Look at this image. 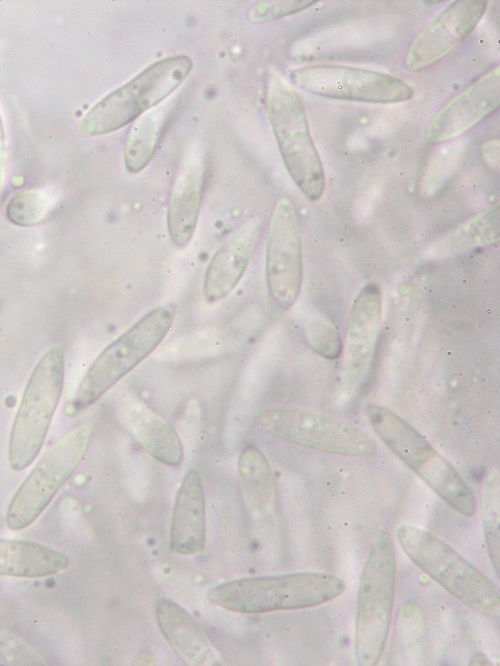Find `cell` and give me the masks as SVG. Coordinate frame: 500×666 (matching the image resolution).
I'll use <instances>...</instances> for the list:
<instances>
[{
	"instance_id": "1",
	"label": "cell",
	"mask_w": 500,
	"mask_h": 666,
	"mask_svg": "<svg viewBox=\"0 0 500 666\" xmlns=\"http://www.w3.org/2000/svg\"><path fill=\"white\" fill-rule=\"evenodd\" d=\"M345 583L322 572L242 578L212 588L208 600L243 614L266 613L317 606L342 594Z\"/></svg>"
},
{
	"instance_id": "2",
	"label": "cell",
	"mask_w": 500,
	"mask_h": 666,
	"mask_svg": "<svg viewBox=\"0 0 500 666\" xmlns=\"http://www.w3.org/2000/svg\"><path fill=\"white\" fill-rule=\"evenodd\" d=\"M396 538L408 558L447 592L470 608L499 618L497 586L445 541L413 525H402Z\"/></svg>"
},
{
	"instance_id": "3",
	"label": "cell",
	"mask_w": 500,
	"mask_h": 666,
	"mask_svg": "<svg viewBox=\"0 0 500 666\" xmlns=\"http://www.w3.org/2000/svg\"><path fill=\"white\" fill-rule=\"evenodd\" d=\"M193 62L186 55L156 61L97 102L77 125L80 136L112 133L164 102L187 78Z\"/></svg>"
},
{
	"instance_id": "4",
	"label": "cell",
	"mask_w": 500,
	"mask_h": 666,
	"mask_svg": "<svg viewBox=\"0 0 500 666\" xmlns=\"http://www.w3.org/2000/svg\"><path fill=\"white\" fill-rule=\"evenodd\" d=\"M366 415L379 438L446 503L465 516L475 514L473 491L450 462L414 427L380 405H367Z\"/></svg>"
},
{
	"instance_id": "5",
	"label": "cell",
	"mask_w": 500,
	"mask_h": 666,
	"mask_svg": "<svg viewBox=\"0 0 500 666\" xmlns=\"http://www.w3.org/2000/svg\"><path fill=\"white\" fill-rule=\"evenodd\" d=\"M266 106L288 173L309 201H318L324 193L325 173L301 99L281 76L272 74Z\"/></svg>"
},
{
	"instance_id": "6",
	"label": "cell",
	"mask_w": 500,
	"mask_h": 666,
	"mask_svg": "<svg viewBox=\"0 0 500 666\" xmlns=\"http://www.w3.org/2000/svg\"><path fill=\"white\" fill-rule=\"evenodd\" d=\"M396 580V558L389 537L372 545L360 577L355 654L358 665L374 666L380 660L390 630Z\"/></svg>"
},
{
	"instance_id": "7",
	"label": "cell",
	"mask_w": 500,
	"mask_h": 666,
	"mask_svg": "<svg viewBox=\"0 0 500 666\" xmlns=\"http://www.w3.org/2000/svg\"><path fill=\"white\" fill-rule=\"evenodd\" d=\"M64 372L59 346L47 349L35 365L11 429L8 459L13 470L28 467L40 452L62 394Z\"/></svg>"
},
{
	"instance_id": "8",
	"label": "cell",
	"mask_w": 500,
	"mask_h": 666,
	"mask_svg": "<svg viewBox=\"0 0 500 666\" xmlns=\"http://www.w3.org/2000/svg\"><path fill=\"white\" fill-rule=\"evenodd\" d=\"M174 317L173 306H159L111 342L83 377L74 396L73 407L82 410L91 406L145 360L166 337Z\"/></svg>"
},
{
	"instance_id": "9",
	"label": "cell",
	"mask_w": 500,
	"mask_h": 666,
	"mask_svg": "<svg viewBox=\"0 0 500 666\" xmlns=\"http://www.w3.org/2000/svg\"><path fill=\"white\" fill-rule=\"evenodd\" d=\"M252 419L281 440L327 453L368 457L377 450L375 440L355 424L304 408H258Z\"/></svg>"
},
{
	"instance_id": "10",
	"label": "cell",
	"mask_w": 500,
	"mask_h": 666,
	"mask_svg": "<svg viewBox=\"0 0 500 666\" xmlns=\"http://www.w3.org/2000/svg\"><path fill=\"white\" fill-rule=\"evenodd\" d=\"M92 434L90 424H79L44 453L8 506L6 522L10 529L29 526L46 509L80 464Z\"/></svg>"
},
{
	"instance_id": "11",
	"label": "cell",
	"mask_w": 500,
	"mask_h": 666,
	"mask_svg": "<svg viewBox=\"0 0 500 666\" xmlns=\"http://www.w3.org/2000/svg\"><path fill=\"white\" fill-rule=\"evenodd\" d=\"M289 76L301 90L336 100L391 104L406 102L414 95L413 89L395 76L345 65H308Z\"/></svg>"
},
{
	"instance_id": "12",
	"label": "cell",
	"mask_w": 500,
	"mask_h": 666,
	"mask_svg": "<svg viewBox=\"0 0 500 666\" xmlns=\"http://www.w3.org/2000/svg\"><path fill=\"white\" fill-rule=\"evenodd\" d=\"M303 280L302 239L296 208L289 197L278 199L270 217L266 281L271 299L282 310L296 302Z\"/></svg>"
},
{
	"instance_id": "13",
	"label": "cell",
	"mask_w": 500,
	"mask_h": 666,
	"mask_svg": "<svg viewBox=\"0 0 500 666\" xmlns=\"http://www.w3.org/2000/svg\"><path fill=\"white\" fill-rule=\"evenodd\" d=\"M488 1H453L432 18L416 35L405 58V67L421 71L442 61L477 27Z\"/></svg>"
},
{
	"instance_id": "14",
	"label": "cell",
	"mask_w": 500,
	"mask_h": 666,
	"mask_svg": "<svg viewBox=\"0 0 500 666\" xmlns=\"http://www.w3.org/2000/svg\"><path fill=\"white\" fill-rule=\"evenodd\" d=\"M382 321V293L367 283L357 294L349 314L343 358V381L351 391L367 383L375 361Z\"/></svg>"
},
{
	"instance_id": "15",
	"label": "cell",
	"mask_w": 500,
	"mask_h": 666,
	"mask_svg": "<svg viewBox=\"0 0 500 666\" xmlns=\"http://www.w3.org/2000/svg\"><path fill=\"white\" fill-rule=\"evenodd\" d=\"M500 104V70L484 73L447 101L429 121L425 139L441 144L459 138L494 113Z\"/></svg>"
},
{
	"instance_id": "16",
	"label": "cell",
	"mask_w": 500,
	"mask_h": 666,
	"mask_svg": "<svg viewBox=\"0 0 500 666\" xmlns=\"http://www.w3.org/2000/svg\"><path fill=\"white\" fill-rule=\"evenodd\" d=\"M261 221L252 218L229 235L213 254L204 276L203 292L214 303L229 295L240 282L258 244Z\"/></svg>"
},
{
	"instance_id": "17",
	"label": "cell",
	"mask_w": 500,
	"mask_h": 666,
	"mask_svg": "<svg viewBox=\"0 0 500 666\" xmlns=\"http://www.w3.org/2000/svg\"><path fill=\"white\" fill-rule=\"evenodd\" d=\"M205 160L201 150L184 158L173 182L167 208V227L172 242L186 246L192 239L202 202Z\"/></svg>"
},
{
	"instance_id": "18",
	"label": "cell",
	"mask_w": 500,
	"mask_h": 666,
	"mask_svg": "<svg viewBox=\"0 0 500 666\" xmlns=\"http://www.w3.org/2000/svg\"><path fill=\"white\" fill-rule=\"evenodd\" d=\"M206 539L205 494L199 472L190 468L177 491L172 515L170 545L182 555L204 548Z\"/></svg>"
},
{
	"instance_id": "19",
	"label": "cell",
	"mask_w": 500,
	"mask_h": 666,
	"mask_svg": "<svg viewBox=\"0 0 500 666\" xmlns=\"http://www.w3.org/2000/svg\"><path fill=\"white\" fill-rule=\"evenodd\" d=\"M123 423L136 441L157 461L178 466L184 458L181 439L161 415L138 400H128L121 411Z\"/></svg>"
},
{
	"instance_id": "20",
	"label": "cell",
	"mask_w": 500,
	"mask_h": 666,
	"mask_svg": "<svg viewBox=\"0 0 500 666\" xmlns=\"http://www.w3.org/2000/svg\"><path fill=\"white\" fill-rule=\"evenodd\" d=\"M156 620L166 642L183 663L190 666L216 663V655L198 623L179 604L159 600Z\"/></svg>"
},
{
	"instance_id": "21",
	"label": "cell",
	"mask_w": 500,
	"mask_h": 666,
	"mask_svg": "<svg viewBox=\"0 0 500 666\" xmlns=\"http://www.w3.org/2000/svg\"><path fill=\"white\" fill-rule=\"evenodd\" d=\"M68 564L65 554L47 546L0 538V576L44 577L62 571Z\"/></svg>"
},
{
	"instance_id": "22",
	"label": "cell",
	"mask_w": 500,
	"mask_h": 666,
	"mask_svg": "<svg viewBox=\"0 0 500 666\" xmlns=\"http://www.w3.org/2000/svg\"><path fill=\"white\" fill-rule=\"evenodd\" d=\"M168 102L145 112L131 126L124 143V164L130 173H139L152 160L160 137L171 117Z\"/></svg>"
},
{
	"instance_id": "23",
	"label": "cell",
	"mask_w": 500,
	"mask_h": 666,
	"mask_svg": "<svg viewBox=\"0 0 500 666\" xmlns=\"http://www.w3.org/2000/svg\"><path fill=\"white\" fill-rule=\"evenodd\" d=\"M238 473L243 496L255 513L271 509L274 502V479L264 454L255 446L245 447L238 461Z\"/></svg>"
},
{
	"instance_id": "24",
	"label": "cell",
	"mask_w": 500,
	"mask_h": 666,
	"mask_svg": "<svg viewBox=\"0 0 500 666\" xmlns=\"http://www.w3.org/2000/svg\"><path fill=\"white\" fill-rule=\"evenodd\" d=\"M499 207L489 208L465 221L446 235L433 253L449 256L477 246L489 245L499 238Z\"/></svg>"
},
{
	"instance_id": "25",
	"label": "cell",
	"mask_w": 500,
	"mask_h": 666,
	"mask_svg": "<svg viewBox=\"0 0 500 666\" xmlns=\"http://www.w3.org/2000/svg\"><path fill=\"white\" fill-rule=\"evenodd\" d=\"M50 204V197L46 191L23 190L11 197L6 207V215L17 226L30 227L45 218Z\"/></svg>"
},
{
	"instance_id": "26",
	"label": "cell",
	"mask_w": 500,
	"mask_h": 666,
	"mask_svg": "<svg viewBox=\"0 0 500 666\" xmlns=\"http://www.w3.org/2000/svg\"><path fill=\"white\" fill-rule=\"evenodd\" d=\"M483 520L489 555L496 572L499 573V476L496 471L489 473L485 480Z\"/></svg>"
},
{
	"instance_id": "27",
	"label": "cell",
	"mask_w": 500,
	"mask_h": 666,
	"mask_svg": "<svg viewBox=\"0 0 500 666\" xmlns=\"http://www.w3.org/2000/svg\"><path fill=\"white\" fill-rule=\"evenodd\" d=\"M315 0H261L254 3L248 11L251 22H270L305 10L315 4Z\"/></svg>"
},
{
	"instance_id": "28",
	"label": "cell",
	"mask_w": 500,
	"mask_h": 666,
	"mask_svg": "<svg viewBox=\"0 0 500 666\" xmlns=\"http://www.w3.org/2000/svg\"><path fill=\"white\" fill-rule=\"evenodd\" d=\"M0 651L5 660L13 665H42L40 656L21 638L0 632Z\"/></svg>"
},
{
	"instance_id": "29",
	"label": "cell",
	"mask_w": 500,
	"mask_h": 666,
	"mask_svg": "<svg viewBox=\"0 0 500 666\" xmlns=\"http://www.w3.org/2000/svg\"><path fill=\"white\" fill-rule=\"evenodd\" d=\"M311 346L327 358L337 357L341 351V339L334 327L327 322H316L308 332Z\"/></svg>"
},
{
	"instance_id": "30",
	"label": "cell",
	"mask_w": 500,
	"mask_h": 666,
	"mask_svg": "<svg viewBox=\"0 0 500 666\" xmlns=\"http://www.w3.org/2000/svg\"><path fill=\"white\" fill-rule=\"evenodd\" d=\"M481 153L487 166L494 170L499 171V139H490L483 143Z\"/></svg>"
},
{
	"instance_id": "31",
	"label": "cell",
	"mask_w": 500,
	"mask_h": 666,
	"mask_svg": "<svg viewBox=\"0 0 500 666\" xmlns=\"http://www.w3.org/2000/svg\"><path fill=\"white\" fill-rule=\"evenodd\" d=\"M6 139H5V130L3 125V120L0 114V203L2 195L4 192L5 180H6Z\"/></svg>"
}]
</instances>
